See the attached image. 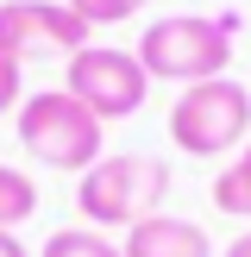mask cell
Listing matches in <instances>:
<instances>
[{"label": "cell", "mask_w": 251, "mask_h": 257, "mask_svg": "<svg viewBox=\"0 0 251 257\" xmlns=\"http://www.w3.org/2000/svg\"><path fill=\"white\" fill-rule=\"evenodd\" d=\"M232 44H238V13H170V19L145 25L138 63L151 82L195 88L232 69Z\"/></svg>", "instance_id": "cell-1"}, {"label": "cell", "mask_w": 251, "mask_h": 257, "mask_svg": "<svg viewBox=\"0 0 251 257\" xmlns=\"http://www.w3.org/2000/svg\"><path fill=\"white\" fill-rule=\"evenodd\" d=\"M38 213V182L19 170V163H0V232L25 226Z\"/></svg>", "instance_id": "cell-9"}, {"label": "cell", "mask_w": 251, "mask_h": 257, "mask_svg": "<svg viewBox=\"0 0 251 257\" xmlns=\"http://www.w3.org/2000/svg\"><path fill=\"white\" fill-rule=\"evenodd\" d=\"M126 257H213V238L201 220H182V213H151L126 232Z\"/></svg>", "instance_id": "cell-7"}, {"label": "cell", "mask_w": 251, "mask_h": 257, "mask_svg": "<svg viewBox=\"0 0 251 257\" xmlns=\"http://www.w3.org/2000/svg\"><path fill=\"white\" fill-rule=\"evenodd\" d=\"M63 88H69L100 125L132 119V113L151 100V75H145V63H138V50H113V44L75 50L69 69H63Z\"/></svg>", "instance_id": "cell-5"}, {"label": "cell", "mask_w": 251, "mask_h": 257, "mask_svg": "<svg viewBox=\"0 0 251 257\" xmlns=\"http://www.w3.org/2000/svg\"><path fill=\"white\" fill-rule=\"evenodd\" d=\"M19 145L25 157H38L44 170H75L107 157V125L69 94V88H38L19 100Z\"/></svg>", "instance_id": "cell-3"}, {"label": "cell", "mask_w": 251, "mask_h": 257, "mask_svg": "<svg viewBox=\"0 0 251 257\" xmlns=\"http://www.w3.org/2000/svg\"><path fill=\"white\" fill-rule=\"evenodd\" d=\"M19 100H25V63L0 57V113H19Z\"/></svg>", "instance_id": "cell-12"}, {"label": "cell", "mask_w": 251, "mask_h": 257, "mask_svg": "<svg viewBox=\"0 0 251 257\" xmlns=\"http://www.w3.org/2000/svg\"><path fill=\"white\" fill-rule=\"evenodd\" d=\"M0 257H32V251H25V245H19L13 232H0Z\"/></svg>", "instance_id": "cell-13"}, {"label": "cell", "mask_w": 251, "mask_h": 257, "mask_svg": "<svg viewBox=\"0 0 251 257\" xmlns=\"http://www.w3.org/2000/svg\"><path fill=\"white\" fill-rule=\"evenodd\" d=\"M163 195H170V163L151 157V151H107L100 163H88L82 182H75V207L94 226H119L132 232L138 220L163 213Z\"/></svg>", "instance_id": "cell-2"}, {"label": "cell", "mask_w": 251, "mask_h": 257, "mask_svg": "<svg viewBox=\"0 0 251 257\" xmlns=\"http://www.w3.org/2000/svg\"><path fill=\"white\" fill-rule=\"evenodd\" d=\"M38 257H126L113 238H100L94 226H63V232H50L44 238V251Z\"/></svg>", "instance_id": "cell-10"}, {"label": "cell", "mask_w": 251, "mask_h": 257, "mask_svg": "<svg viewBox=\"0 0 251 257\" xmlns=\"http://www.w3.org/2000/svg\"><path fill=\"white\" fill-rule=\"evenodd\" d=\"M170 138L182 157H232L251 138V88L232 75H213L176 94L170 107Z\"/></svg>", "instance_id": "cell-4"}, {"label": "cell", "mask_w": 251, "mask_h": 257, "mask_svg": "<svg viewBox=\"0 0 251 257\" xmlns=\"http://www.w3.org/2000/svg\"><path fill=\"white\" fill-rule=\"evenodd\" d=\"M213 207H220L226 220H251V138H245V151H232V163L213 176Z\"/></svg>", "instance_id": "cell-8"}, {"label": "cell", "mask_w": 251, "mask_h": 257, "mask_svg": "<svg viewBox=\"0 0 251 257\" xmlns=\"http://www.w3.org/2000/svg\"><path fill=\"white\" fill-rule=\"evenodd\" d=\"M69 7L82 13L88 25H126V19H132V13H145L151 0H69Z\"/></svg>", "instance_id": "cell-11"}, {"label": "cell", "mask_w": 251, "mask_h": 257, "mask_svg": "<svg viewBox=\"0 0 251 257\" xmlns=\"http://www.w3.org/2000/svg\"><path fill=\"white\" fill-rule=\"evenodd\" d=\"M226 257H251V232H238L232 245H226Z\"/></svg>", "instance_id": "cell-14"}, {"label": "cell", "mask_w": 251, "mask_h": 257, "mask_svg": "<svg viewBox=\"0 0 251 257\" xmlns=\"http://www.w3.org/2000/svg\"><path fill=\"white\" fill-rule=\"evenodd\" d=\"M94 25L69 0H0V57L38 63V57H75L88 50Z\"/></svg>", "instance_id": "cell-6"}]
</instances>
